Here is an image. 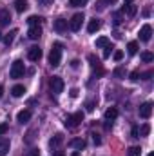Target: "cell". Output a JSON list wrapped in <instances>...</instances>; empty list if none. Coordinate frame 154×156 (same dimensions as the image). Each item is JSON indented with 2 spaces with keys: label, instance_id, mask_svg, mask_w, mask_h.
Wrapping results in <instances>:
<instances>
[{
  "label": "cell",
  "instance_id": "obj_1",
  "mask_svg": "<svg viewBox=\"0 0 154 156\" xmlns=\"http://www.w3.org/2000/svg\"><path fill=\"white\" fill-rule=\"evenodd\" d=\"M60 60H62V44L60 42H54L53 44V49L49 53V66L51 67H58L60 66Z\"/></svg>",
  "mask_w": 154,
  "mask_h": 156
},
{
  "label": "cell",
  "instance_id": "obj_2",
  "mask_svg": "<svg viewBox=\"0 0 154 156\" xmlns=\"http://www.w3.org/2000/svg\"><path fill=\"white\" fill-rule=\"evenodd\" d=\"M24 73H26V67H24V62L22 60H15L13 62V66H11V71H9V76L11 78H22L24 76Z\"/></svg>",
  "mask_w": 154,
  "mask_h": 156
},
{
  "label": "cell",
  "instance_id": "obj_3",
  "mask_svg": "<svg viewBox=\"0 0 154 156\" xmlns=\"http://www.w3.org/2000/svg\"><path fill=\"white\" fill-rule=\"evenodd\" d=\"M82 122H83V113L78 111V113H75V115H67V118H65V127L75 129V127L80 125Z\"/></svg>",
  "mask_w": 154,
  "mask_h": 156
},
{
  "label": "cell",
  "instance_id": "obj_4",
  "mask_svg": "<svg viewBox=\"0 0 154 156\" xmlns=\"http://www.w3.org/2000/svg\"><path fill=\"white\" fill-rule=\"evenodd\" d=\"M83 20H85L83 13H75V15H73V18H71V22H69V29H71V31H75V33L80 31V29H82Z\"/></svg>",
  "mask_w": 154,
  "mask_h": 156
},
{
  "label": "cell",
  "instance_id": "obj_5",
  "mask_svg": "<svg viewBox=\"0 0 154 156\" xmlns=\"http://www.w3.org/2000/svg\"><path fill=\"white\" fill-rule=\"evenodd\" d=\"M49 87H51V91H53L54 94H60V93L64 91V80L60 76H53L49 80Z\"/></svg>",
  "mask_w": 154,
  "mask_h": 156
},
{
  "label": "cell",
  "instance_id": "obj_6",
  "mask_svg": "<svg viewBox=\"0 0 154 156\" xmlns=\"http://www.w3.org/2000/svg\"><path fill=\"white\" fill-rule=\"evenodd\" d=\"M138 35H140V40H142V42H149L151 37H152V27H151V24H143Z\"/></svg>",
  "mask_w": 154,
  "mask_h": 156
},
{
  "label": "cell",
  "instance_id": "obj_7",
  "mask_svg": "<svg viewBox=\"0 0 154 156\" xmlns=\"http://www.w3.org/2000/svg\"><path fill=\"white\" fill-rule=\"evenodd\" d=\"M138 113H140V118H143V120L151 118V115H152V102H145V104H142Z\"/></svg>",
  "mask_w": 154,
  "mask_h": 156
},
{
  "label": "cell",
  "instance_id": "obj_8",
  "mask_svg": "<svg viewBox=\"0 0 154 156\" xmlns=\"http://www.w3.org/2000/svg\"><path fill=\"white\" fill-rule=\"evenodd\" d=\"M27 58H29L31 62H38L40 58H42V49H40L38 45L29 47V49H27Z\"/></svg>",
  "mask_w": 154,
  "mask_h": 156
},
{
  "label": "cell",
  "instance_id": "obj_9",
  "mask_svg": "<svg viewBox=\"0 0 154 156\" xmlns=\"http://www.w3.org/2000/svg\"><path fill=\"white\" fill-rule=\"evenodd\" d=\"M31 120V111L29 109H22L18 115H16V122L18 123H27Z\"/></svg>",
  "mask_w": 154,
  "mask_h": 156
},
{
  "label": "cell",
  "instance_id": "obj_10",
  "mask_svg": "<svg viewBox=\"0 0 154 156\" xmlns=\"http://www.w3.org/2000/svg\"><path fill=\"white\" fill-rule=\"evenodd\" d=\"M27 37L31 40H38L40 37H42V27H40V26H31L29 31H27Z\"/></svg>",
  "mask_w": 154,
  "mask_h": 156
},
{
  "label": "cell",
  "instance_id": "obj_11",
  "mask_svg": "<svg viewBox=\"0 0 154 156\" xmlns=\"http://www.w3.org/2000/svg\"><path fill=\"white\" fill-rule=\"evenodd\" d=\"M62 142H64V134H62V133H56V134L49 140V147H51V149H56Z\"/></svg>",
  "mask_w": 154,
  "mask_h": 156
},
{
  "label": "cell",
  "instance_id": "obj_12",
  "mask_svg": "<svg viewBox=\"0 0 154 156\" xmlns=\"http://www.w3.org/2000/svg\"><path fill=\"white\" fill-rule=\"evenodd\" d=\"M85 140L83 138H73L71 142H69V147H73V149H78V151H82V149H85Z\"/></svg>",
  "mask_w": 154,
  "mask_h": 156
},
{
  "label": "cell",
  "instance_id": "obj_13",
  "mask_svg": "<svg viewBox=\"0 0 154 156\" xmlns=\"http://www.w3.org/2000/svg\"><path fill=\"white\" fill-rule=\"evenodd\" d=\"M121 13H125L127 16H134V15L138 13V7H136L134 4H125V5L121 7Z\"/></svg>",
  "mask_w": 154,
  "mask_h": 156
},
{
  "label": "cell",
  "instance_id": "obj_14",
  "mask_svg": "<svg viewBox=\"0 0 154 156\" xmlns=\"http://www.w3.org/2000/svg\"><path fill=\"white\" fill-rule=\"evenodd\" d=\"M54 31L56 33H64V31H67V20H64V18H58L56 22H54Z\"/></svg>",
  "mask_w": 154,
  "mask_h": 156
},
{
  "label": "cell",
  "instance_id": "obj_15",
  "mask_svg": "<svg viewBox=\"0 0 154 156\" xmlns=\"http://www.w3.org/2000/svg\"><path fill=\"white\" fill-rule=\"evenodd\" d=\"M102 27V22L98 20V18H93V20H89V26H87V31L93 35V33H96L98 29Z\"/></svg>",
  "mask_w": 154,
  "mask_h": 156
},
{
  "label": "cell",
  "instance_id": "obj_16",
  "mask_svg": "<svg viewBox=\"0 0 154 156\" xmlns=\"http://www.w3.org/2000/svg\"><path fill=\"white\" fill-rule=\"evenodd\" d=\"M103 118H105V122H114L116 118H118V109H116V107H109V109L105 111Z\"/></svg>",
  "mask_w": 154,
  "mask_h": 156
},
{
  "label": "cell",
  "instance_id": "obj_17",
  "mask_svg": "<svg viewBox=\"0 0 154 156\" xmlns=\"http://www.w3.org/2000/svg\"><path fill=\"white\" fill-rule=\"evenodd\" d=\"M9 22H11L9 9H2V11H0V24H2V26H7Z\"/></svg>",
  "mask_w": 154,
  "mask_h": 156
},
{
  "label": "cell",
  "instance_id": "obj_18",
  "mask_svg": "<svg viewBox=\"0 0 154 156\" xmlns=\"http://www.w3.org/2000/svg\"><path fill=\"white\" fill-rule=\"evenodd\" d=\"M16 35H18V29H11V31H9L5 37H4V44H5V45H11Z\"/></svg>",
  "mask_w": 154,
  "mask_h": 156
},
{
  "label": "cell",
  "instance_id": "obj_19",
  "mask_svg": "<svg viewBox=\"0 0 154 156\" xmlns=\"http://www.w3.org/2000/svg\"><path fill=\"white\" fill-rule=\"evenodd\" d=\"M24 93H26V87H24V85H15V87L11 89V94H13L15 98H20V96H24Z\"/></svg>",
  "mask_w": 154,
  "mask_h": 156
},
{
  "label": "cell",
  "instance_id": "obj_20",
  "mask_svg": "<svg viewBox=\"0 0 154 156\" xmlns=\"http://www.w3.org/2000/svg\"><path fill=\"white\" fill-rule=\"evenodd\" d=\"M15 9L16 13H24L27 9V0H15Z\"/></svg>",
  "mask_w": 154,
  "mask_h": 156
},
{
  "label": "cell",
  "instance_id": "obj_21",
  "mask_svg": "<svg viewBox=\"0 0 154 156\" xmlns=\"http://www.w3.org/2000/svg\"><path fill=\"white\" fill-rule=\"evenodd\" d=\"M7 151H9V140L0 138V156H5Z\"/></svg>",
  "mask_w": 154,
  "mask_h": 156
},
{
  "label": "cell",
  "instance_id": "obj_22",
  "mask_svg": "<svg viewBox=\"0 0 154 156\" xmlns=\"http://www.w3.org/2000/svg\"><path fill=\"white\" fill-rule=\"evenodd\" d=\"M113 75H114L116 78H125L127 76V69H125L123 66H118L114 71H113Z\"/></svg>",
  "mask_w": 154,
  "mask_h": 156
},
{
  "label": "cell",
  "instance_id": "obj_23",
  "mask_svg": "<svg viewBox=\"0 0 154 156\" xmlns=\"http://www.w3.org/2000/svg\"><path fill=\"white\" fill-rule=\"evenodd\" d=\"M42 22H44V18H42V16H37V15H33V16L27 18V24H29V26H40Z\"/></svg>",
  "mask_w": 154,
  "mask_h": 156
},
{
  "label": "cell",
  "instance_id": "obj_24",
  "mask_svg": "<svg viewBox=\"0 0 154 156\" xmlns=\"http://www.w3.org/2000/svg\"><path fill=\"white\" fill-rule=\"evenodd\" d=\"M127 53L132 56V55H136L138 53V42H129L127 44Z\"/></svg>",
  "mask_w": 154,
  "mask_h": 156
},
{
  "label": "cell",
  "instance_id": "obj_25",
  "mask_svg": "<svg viewBox=\"0 0 154 156\" xmlns=\"http://www.w3.org/2000/svg\"><path fill=\"white\" fill-rule=\"evenodd\" d=\"M111 42H109V38L107 37H100V38H96V47H100V49H103L105 45H109Z\"/></svg>",
  "mask_w": 154,
  "mask_h": 156
},
{
  "label": "cell",
  "instance_id": "obj_26",
  "mask_svg": "<svg viewBox=\"0 0 154 156\" xmlns=\"http://www.w3.org/2000/svg\"><path fill=\"white\" fill-rule=\"evenodd\" d=\"M127 154H129V156H142V147H138V145H132V147H129Z\"/></svg>",
  "mask_w": 154,
  "mask_h": 156
},
{
  "label": "cell",
  "instance_id": "obj_27",
  "mask_svg": "<svg viewBox=\"0 0 154 156\" xmlns=\"http://www.w3.org/2000/svg\"><path fill=\"white\" fill-rule=\"evenodd\" d=\"M140 58H142L143 62H147V64H149V62H152V60H154V55L151 53V51H143V53L140 55Z\"/></svg>",
  "mask_w": 154,
  "mask_h": 156
},
{
  "label": "cell",
  "instance_id": "obj_28",
  "mask_svg": "<svg viewBox=\"0 0 154 156\" xmlns=\"http://www.w3.org/2000/svg\"><path fill=\"white\" fill-rule=\"evenodd\" d=\"M138 133H140V136H147V134L151 133V125H149V123H143V125L138 129Z\"/></svg>",
  "mask_w": 154,
  "mask_h": 156
},
{
  "label": "cell",
  "instance_id": "obj_29",
  "mask_svg": "<svg viewBox=\"0 0 154 156\" xmlns=\"http://www.w3.org/2000/svg\"><path fill=\"white\" fill-rule=\"evenodd\" d=\"M87 58H89V62H91V67H93V69H94V67H100V60H98L94 55H89Z\"/></svg>",
  "mask_w": 154,
  "mask_h": 156
},
{
  "label": "cell",
  "instance_id": "obj_30",
  "mask_svg": "<svg viewBox=\"0 0 154 156\" xmlns=\"http://www.w3.org/2000/svg\"><path fill=\"white\" fill-rule=\"evenodd\" d=\"M85 4H87V0H69V5H73V7H80Z\"/></svg>",
  "mask_w": 154,
  "mask_h": 156
},
{
  "label": "cell",
  "instance_id": "obj_31",
  "mask_svg": "<svg viewBox=\"0 0 154 156\" xmlns=\"http://www.w3.org/2000/svg\"><path fill=\"white\" fill-rule=\"evenodd\" d=\"M113 49H114V47H113L111 44H109V45H105V47H103V58H109V56H111V53H113Z\"/></svg>",
  "mask_w": 154,
  "mask_h": 156
},
{
  "label": "cell",
  "instance_id": "obj_32",
  "mask_svg": "<svg viewBox=\"0 0 154 156\" xmlns=\"http://www.w3.org/2000/svg\"><path fill=\"white\" fill-rule=\"evenodd\" d=\"M113 56H114L116 62H120V60L123 58V51H114V53H113Z\"/></svg>",
  "mask_w": 154,
  "mask_h": 156
},
{
  "label": "cell",
  "instance_id": "obj_33",
  "mask_svg": "<svg viewBox=\"0 0 154 156\" xmlns=\"http://www.w3.org/2000/svg\"><path fill=\"white\" fill-rule=\"evenodd\" d=\"M140 76H142V75H140V71H138V69L131 73V80H132V82H136V80H140Z\"/></svg>",
  "mask_w": 154,
  "mask_h": 156
},
{
  "label": "cell",
  "instance_id": "obj_34",
  "mask_svg": "<svg viewBox=\"0 0 154 156\" xmlns=\"http://www.w3.org/2000/svg\"><path fill=\"white\" fill-rule=\"evenodd\" d=\"M85 109H87V113H93L94 111V102H87L85 104Z\"/></svg>",
  "mask_w": 154,
  "mask_h": 156
},
{
  "label": "cell",
  "instance_id": "obj_35",
  "mask_svg": "<svg viewBox=\"0 0 154 156\" xmlns=\"http://www.w3.org/2000/svg\"><path fill=\"white\" fill-rule=\"evenodd\" d=\"M7 129H9V125H7V123H0V136H2V134H5V133H7Z\"/></svg>",
  "mask_w": 154,
  "mask_h": 156
},
{
  "label": "cell",
  "instance_id": "obj_36",
  "mask_svg": "<svg viewBox=\"0 0 154 156\" xmlns=\"http://www.w3.org/2000/svg\"><path fill=\"white\" fill-rule=\"evenodd\" d=\"M93 142H94V145H100V144H102V138H100V134H93Z\"/></svg>",
  "mask_w": 154,
  "mask_h": 156
},
{
  "label": "cell",
  "instance_id": "obj_37",
  "mask_svg": "<svg viewBox=\"0 0 154 156\" xmlns=\"http://www.w3.org/2000/svg\"><path fill=\"white\" fill-rule=\"evenodd\" d=\"M78 93H80V91H78L76 87H73V89L69 91V94H71V98H76V96H78Z\"/></svg>",
  "mask_w": 154,
  "mask_h": 156
},
{
  "label": "cell",
  "instance_id": "obj_38",
  "mask_svg": "<svg viewBox=\"0 0 154 156\" xmlns=\"http://www.w3.org/2000/svg\"><path fill=\"white\" fill-rule=\"evenodd\" d=\"M38 154H40L38 149H31V151H29V153H27L26 156H38Z\"/></svg>",
  "mask_w": 154,
  "mask_h": 156
},
{
  "label": "cell",
  "instance_id": "obj_39",
  "mask_svg": "<svg viewBox=\"0 0 154 156\" xmlns=\"http://www.w3.org/2000/svg\"><path fill=\"white\" fill-rule=\"evenodd\" d=\"M132 138H140V133H138V127L136 125L132 127Z\"/></svg>",
  "mask_w": 154,
  "mask_h": 156
},
{
  "label": "cell",
  "instance_id": "obj_40",
  "mask_svg": "<svg viewBox=\"0 0 154 156\" xmlns=\"http://www.w3.org/2000/svg\"><path fill=\"white\" fill-rule=\"evenodd\" d=\"M120 22H121L120 20V13H116L114 15V26H120Z\"/></svg>",
  "mask_w": 154,
  "mask_h": 156
},
{
  "label": "cell",
  "instance_id": "obj_41",
  "mask_svg": "<svg viewBox=\"0 0 154 156\" xmlns=\"http://www.w3.org/2000/svg\"><path fill=\"white\" fill-rule=\"evenodd\" d=\"M38 2L42 5H51V4H53V0H38Z\"/></svg>",
  "mask_w": 154,
  "mask_h": 156
},
{
  "label": "cell",
  "instance_id": "obj_42",
  "mask_svg": "<svg viewBox=\"0 0 154 156\" xmlns=\"http://www.w3.org/2000/svg\"><path fill=\"white\" fill-rule=\"evenodd\" d=\"M143 16H151V9H149V7L143 9Z\"/></svg>",
  "mask_w": 154,
  "mask_h": 156
},
{
  "label": "cell",
  "instance_id": "obj_43",
  "mask_svg": "<svg viewBox=\"0 0 154 156\" xmlns=\"http://www.w3.org/2000/svg\"><path fill=\"white\" fill-rule=\"evenodd\" d=\"M103 127H105V129H107V131H109V129H111V127H113V122H105V123H103Z\"/></svg>",
  "mask_w": 154,
  "mask_h": 156
},
{
  "label": "cell",
  "instance_id": "obj_44",
  "mask_svg": "<svg viewBox=\"0 0 154 156\" xmlns=\"http://www.w3.org/2000/svg\"><path fill=\"white\" fill-rule=\"evenodd\" d=\"M78 66H80V62H78V60H73V62H71V67H75V69H76Z\"/></svg>",
  "mask_w": 154,
  "mask_h": 156
},
{
  "label": "cell",
  "instance_id": "obj_45",
  "mask_svg": "<svg viewBox=\"0 0 154 156\" xmlns=\"http://www.w3.org/2000/svg\"><path fill=\"white\" fill-rule=\"evenodd\" d=\"M151 76H152V73H145V75H143V78H145V80H149Z\"/></svg>",
  "mask_w": 154,
  "mask_h": 156
},
{
  "label": "cell",
  "instance_id": "obj_46",
  "mask_svg": "<svg viewBox=\"0 0 154 156\" xmlns=\"http://www.w3.org/2000/svg\"><path fill=\"white\" fill-rule=\"evenodd\" d=\"M54 156H65V154H64L62 151H56V153H54Z\"/></svg>",
  "mask_w": 154,
  "mask_h": 156
},
{
  "label": "cell",
  "instance_id": "obj_47",
  "mask_svg": "<svg viewBox=\"0 0 154 156\" xmlns=\"http://www.w3.org/2000/svg\"><path fill=\"white\" fill-rule=\"evenodd\" d=\"M2 96H4V87L0 85V98H2Z\"/></svg>",
  "mask_w": 154,
  "mask_h": 156
},
{
  "label": "cell",
  "instance_id": "obj_48",
  "mask_svg": "<svg viewBox=\"0 0 154 156\" xmlns=\"http://www.w3.org/2000/svg\"><path fill=\"white\" fill-rule=\"evenodd\" d=\"M123 2H125V4H132V0H123Z\"/></svg>",
  "mask_w": 154,
  "mask_h": 156
},
{
  "label": "cell",
  "instance_id": "obj_49",
  "mask_svg": "<svg viewBox=\"0 0 154 156\" xmlns=\"http://www.w3.org/2000/svg\"><path fill=\"white\" fill-rule=\"evenodd\" d=\"M71 156H80V153H78V151H76V153H73V154H71Z\"/></svg>",
  "mask_w": 154,
  "mask_h": 156
},
{
  "label": "cell",
  "instance_id": "obj_50",
  "mask_svg": "<svg viewBox=\"0 0 154 156\" xmlns=\"http://www.w3.org/2000/svg\"><path fill=\"white\" fill-rule=\"evenodd\" d=\"M149 156H154V154H152V153H151V154H149Z\"/></svg>",
  "mask_w": 154,
  "mask_h": 156
},
{
  "label": "cell",
  "instance_id": "obj_51",
  "mask_svg": "<svg viewBox=\"0 0 154 156\" xmlns=\"http://www.w3.org/2000/svg\"><path fill=\"white\" fill-rule=\"evenodd\" d=\"M0 38H2V35H0Z\"/></svg>",
  "mask_w": 154,
  "mask_h": 156
}]
</instances>
